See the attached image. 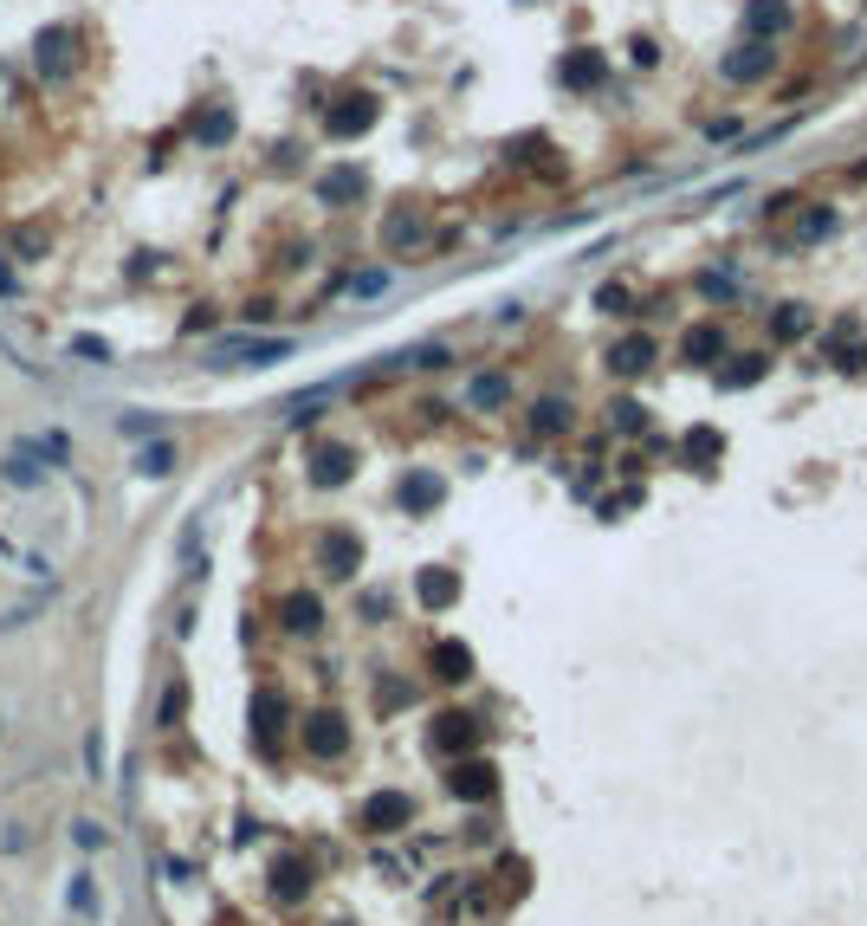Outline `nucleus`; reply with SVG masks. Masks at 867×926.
<instances>
[{
  "instance_id": "1",
  "label": "nucleus",
  "mask_w": 867,
  "mask_h": 926,
  "mask_svg": "<svg viewBox=\"0 0 867 926\" xmlns=\"http://www.w3.org/2000/svg\"><path fill=\"white\" fill-rule=\"evenodd\" d=\"M719 72L732 78V85H758V78L777 72V39H745V46H732V59H719Z\"/></svg>"
},
{
  "instance_id": "2",
  "label": "nucleus",
  "mask_w": 867,
  "mask_h": 926,
  "mask_svg": "<svg viewBox=\"0 0 867 926\" xmlns=\"http://www.w3.org/2000/svg\"><path fill=\"white\" fill-rule=\"evenodd\" d=\"M654 363H660V344H654L648 331H635V337H622V344H609V370L622 376V383H641Z\"/></svg>"
},
{
  "instance_id": "3",
  "label": "nucleus",
  "mask_w": 867,
  "mask_h": 926,
  "mask_svg": "<svg viewBox=\"0 0 867 926\" xmlns=\"http://www.w3.org/2000/svg\"><path fill=\"white\" fill-rule=\"evenodd\" d=\"M680 357L693 363V370H719V363L732 357V337H725V324H693V331L680 337Z\"/></svg>"
},
{
  "instance_id": "4",
  "label": "nucleus",
  "mask_w": 867,
  "mask_h": 926,
  "mask_svg": "<svg viewBox=\"0 0 867 926\" xmlns=\"http://www.w3.org/2000/svg\"><path fill=\"white\" fill-rule=\"evenodd\" d=\"M408 823H415V797L408 791H376L363 803V829H376V836H395Z\"/></svg>"
},
{
  "instance_id": "5",
  "label": "nucleus",
  "mask_w": 867,
  "mask_h": 926,
  "mask_svg": "<svg viewBox=\"0 0 867 926\" xmlns=\"http://www.w3.org/2000/svg\"><path fill=\"white\" fill-rule=\"evenodd\" d=\"M447 791L460 797V803H486L492 791H499V771H492L486 758H460V765H453V778H447Z\"/></svg>"
},
{
  "instance_id": "6",
  "label": "nucleus",
  "mask_w": 867,
  "mask_h": 926,
  "mask_svg": "<svg viewBox=\"0 0 867 926\" xmlns=\"http://www.w3.org/2000/svg\"><path fill=\"white\" fill-rule=\"evenodd\" d=\"M343 745H350L343 713H311V719H305V752H311V758H343Z\"/></svg>"
},
{
  "instance_id": "7",
  "label": "nucleus",
  "mask_w": 867,
  "mask_h": 926,
  "mask_svg": "<svg viewBox=\"0 0 867 926\" xmlns=\"http://www.w3.org/2000/svg\"><path fill=\"white\" fill-rule=\"evenodd\" d=\"M479 745V719H466V713H440L434 719V752L440 758H466Z\"/></svg>"
},
{
  "instance_id": "8",
  "label": "nucleus",
  "mask_w": 867,
  "mask_h": 926,
  "mask_svg": "<svg viewBox=\"0 0 867 926\" xmlns=\"http://www.w3.org/2000/svg\"><path fill=\"white\" fill-rule=\"evenodd\" d=\"M285 719H292V713H285V700H279L272 687H259V693H253V739H259V752H272V745H279Z\"/></svg>"
},
{
  "instance_id": "9",
  "label": "nucleus",
  "mask_w": 867,
  "mask_h": 926,
  "mask_svg": "<svg viewBox=\"0 0 867 926\" xmlns=\"http://www.w3.org/2000/svg\"><path fill=\"white\" fill-rule=\"evenodd\" d=\"M279 616H285V629H292V635H318L324 629V596L318 590H292L279 603Z\"/></svg>"
},
{
  "instance_id": "10",
  "label": "nucleus",
  "mask_w": 867,
  "mask_h": 926,
  "mask_svg": "<svg viewBox=\"0 0 867 926\" xmlns=\"http://www.w3.org/2000/svg\"><path fill=\"white\" fill-rule=\"evenodd\" d=\"M421 234H428V214H415V208H395L389 221H382V247H389V253L421 247Z\"/></svg>"
},
{
  "instance_id": "11",
  "label": "nucleus",
  "mask_w": 867,
  "mask_h": 926,
  "mask_svg": "<svg viewBox=\"0 0 867 926\" xmlns=\"http://www.w3.org/2000/svg\"><path fill=\"white\" fill-rule=\"evenodd\" d=\"M732 370H712L719 376V389H745V383H764L770 376V350H738V357H725Z\"/></svg>"
},
{
  "instance_id": "12",
  "label": "nucleus",
  "mask_w": 867,
  "mask_h": 926,
  "mask_svg": "<svg viewBox=\"0 0 867 926\" xmlns=\"http://www.w3.org/2000/svg\"><path fill=\"white\" fill-rule=\"evenodd\" d=\"M440 493H447V486H440L434 473H408V480L395 486V499H402V512H434V506H440Z\"/></svg>"
},
{
  "instance_id": "13",
  "label": "nucleus",
  "mask_w": 867,
  "mask_h": 926,
  "mask_svg": "<svg viewBox=\"0 0 867 926\" xmlns=\"http://www.w3.org/2000/svg\"><path fill=\"white\" fill-rule=\"evenodd\" d=\"M434 680H447V687L473 680V648H466V642H440L434 648Z\"/></svg>"
},
{
  "instance_id": "14",
  "label": "nucleus",
  "mask_w": 867,
  "mask_h": 926,
  "mask_svg": "<svg viewBox=\"0 0 867 926\" xmlns=\"http://www.w3.org/2000/svg\"><path fill=\"white\" fill-rule=\"evenodd\" d=\"M602 72H609V65H602V52H570V59H563V85H570V91H589V85H602Z\"/></svg>"
},
{
  "instance_id": "15",
  "label": "nucleus",
  "mask_w": 867,
  "mask_h": 926,
  "mask_svg": "<svg viewBox=\"0 0 867 926\" xmlns=\"http://www.w3.org/2000/svg\"><path fill=\"white\" fill-rule=\"evenodd\" d=\"M745 26H751L758 39H777V33H790V7H783V0H751V7H745Z\"/></svg>"
},
{
  "instance_id": "16",
  "label": "nucleus",
  "mask_w": 867,
  "mask_h": 926,
  "mask_svg": "<svg viewBox=\"0 0 867 926\" xmlns=\"http://www.w3.org/2000/svg\"><path fill=\"white\" fill-rule=\"evenodd\" d=\"M324 564H330V577H356V564H363V544H356V531H337V538L324 544Z\"/></svg>"
},
{
  "instance_id": "17",
  "label": "nucleus",
  "mask_w": 867,
  "mask_h": 926,
  "mask_svg": "<svg viewBox=\"0 0 867 926\" xmlns=\"http://www.w3.org/2000/svg\"><path fill=\"white\" fill-rule=\"evenodd\" d=\"M835 227H842V214H835L829 201H816V208H809L803 221H796V240H803V247H822V240H829Z\"/></svg>"
},
{
  "instance_id": "18",
  "label": "nucleus",
  "mask_w": 867,
  "mask_h": 926,
  "mask_svg": "<svg viewBox=\"0 0 867 926\" xmlns=\"http://www.w3.org/2000/svg\"><path fill=\"white\" fill-rule=\"evenodd\" d=\"M376 124V98H350V111H330V136H363Z\"/></svg>"
},
{
  "instance_id": "19",
  "label": "nucleus",
  "mask_w": 867,
  "mask_h": 926,
  "mask_svg": "<svg viewBox=\"0 0 867 926\" xmlns=\"http://www.w3.org/2000/svg\"><path fill=\"white\" fill-rule=\"evenodd\" d=\"M363 188H369L363 169H330L324 182H318V195H324V201H363Z\"/></svg>"
},
{
  "instance_id": "20",
  "label": "nucleus",
  "mask_w": 867,
  "mask_h": 926,
  "mask_svg": "<svg viewBox=\"0 0 867 926\" xmlns=\"http://www.w3.org/2000/svg\"><path fill=\"white\" fill-rule=\"evenodd\" d=\"M272 894H279V901H305V894H311V868L305 862H279V868H272Z\"/></svg>"
},
{
  "instance_id": "21",
  "label": "nucleus",
  "mask_w": 867,
  "mask_h": 926,
  "mask_svg": "<svg viewBox=\"0 0 867 926\" xmlns=\"http://www.w3.org/2000/svg\"><path fill=\"white\" fill-rule=\"evenodd\" d=\"M415 590H421V603H428V609H447L453 596H460V577H453V570H421Z\"/></svg>"
},
{
  "instance_id": "22",
  "label": "nucleus",
  "mask_w": 867,
  "mask_h": 926,
  "mask_svg": "<svg viewBox=\"0 0 867 926\" xmlns=\"http://www.w3.org/2000/svg\"><path fill=\"white\" fill-rule=\"evenodd\" d=\"M770 337H777V344L809 337V305H796V298H790V305H777V311H770Z\"/></svg>"
},
{
  "instance_id": "23",
  "label": "nucleus",
  "mask_w": 867,
  "mask_h": 926,
  "mask_svg": "<svg viewBox=\"0 0 867 926\" xmlns=\"http://www.w3.org/2000/svg\"><path fill=\"white\" fill-rule=\"evenodd\" d=\"M570 421H576V408L563 402V396H544L538 408H531V428H538V434H563Z\"/></svg>"
},
{
  "instance_id": "24",
  "label": "nucleus",
  "mask_w": 867,
  "mask_h": 926,
  "mask_svg": "<svg viewBox=\"0 0 867 926\" xmlns=\"http://www.w3.org/2000/svg\"><path fill=\"white\" fill-rule=\"evenodd\" d=\"M466 402H473V408H505V402H512V376H473Z\"/></svg>"
},
{
  "instance_id": "25",
  "label": "nucleus",
  "mask_w": 867,
  "mask_h": 926,
  "mask_svg": "<svg viewBox=\"0 0 867 926\" xmlns=\"http://www.w3.org/2000/svg\"><path fill=\"white\" fill-rule=\"evenodd\" d=\"M350 447H318V467H311V473H318V486H337V480H350Z\"/></svg>"
},
{
  "instance_id": "26",
  "label": "nucleus",
  "mask_w": 867,
  "mask_h": 926,
  "mask_svg": "<svg viewBox=\"0 0 867 926\" xmlns=\"http://www.w3.org/2000/svg\"><path fill=\"white\" fill-rule=\"evenodd\" d=\"M596 311H609V318H635V292H628V285H596Z\"/></svg>"
},
{
  "instance_id": "27",
  "label": "nucleus",
  "mask_w": 867,
  "mask_h": 926,
  "mask_svg": "<svg viewBox=\"0 0 867 926\" xmlns=\"http://www.w3.org/2000/svg\"><path fill=\"white\" fill-rule=\"evenodd\" d=\"M719 434H712V428H693V434H686V460H693V467H712V460H719Z\"/></svg>"
},
{
  "instance_id": "28",
  "label": "nucleus",
  "mask_w": 867,
  "mask_h": 926,
  "mask_svg": "<svg viewBox=\"0 0 867 926\" xmlns=\"http://www.w3.org/2000/svg\"><path fill=\"white\" fill-rule=\"evenodd\" d=\"M65 46H72V33H65V26H52V33L39 39V72H59V65H65Z\"/></svg>"
},
{
  "instance_id": "29",
  "label": "nucleus",
  "mask_w": 867,
  "mask_h": 926,
  "mask_svg": "<svg viewBox=\"0 0 867 926\" xmlns=\"http://www.w3.org/2000/svg\"><path fill=\"white\" fill-rule=\"evenodd\" d=\"M609 415H615V434H641V428H648V408H641L635 396H622Z\"/></svg>"
},
{
  "instance_id": "30",
  "label": "nucleus",
  "mask_w": 867,
  "mask_h": 926,
  "mask_svg": "<svg viewBox=\"0 0 867 926\" xmlns=\"http://www.w3.org/2000/svg\"><path fill=\"white\" fill-rule=\"evenodd\" d=\"M65 901H72V914H98V888H91V875H72V888H65Z\"/></svg>"
},
{
  "instance_id": "31",
  "label": "nucleus",
  "mask_w": 867,
  "mask_h": 926,
  "mask_svg": "<svg viewBox=\"0 0 867 926\" xmlns=\"http://www.w3.org/2000/svg\"><path fill=\"white\" fill-rule=\"evenodd\" d=\"M7 480H13V486H39V460L26 454V447H20V454L7 460Z\"/></svg>"
},
{
  "instance_id": "32",
  "label": "nucleus",
  "mask_w": 867,
  "mask_h": 926,
  "mask_svg": "<svg viewBox=\"0 0 867 926\" xmlns=\"http://www.w3.org/2000/svg\"><path fill=\"white\" fill-rule=\"evenodd\" d=\"M169 467H175V447H169V441H156V447L143 454V473H149V480H162Z\"/></svg>"
},
{
  "instance_id": "33",
  "label": "nucleus",
  "mask_w": 867,
  "mask_h": 926,
  "mask_svg": "<svg viewBox=\"0 0 867 926\" xmlns=\"http://www.w3.org/2000/svg\"><path fill=\"white\" fill-rule=\"evenodd\" d=\"M408 363H415V370H440V363H453V350L447 344H421V350H408Z\"/></svg>"
},
{
  "instance_id": "34",
  "label": "nucleus",
  "mask_w": 867,
  "mask_h": 926,
  "mask_svg": "<svg viewBox=\"0 0 867 926\" xmlns=\"http://www.w3.org/2000/svg\"><path fill=\"white\" fill-rule=\"evenodd\" d=\"M182 706H188V687L175 680V687L162 693V726H175V719H182Z\"/></svg>"
},
{
  "instance_id": "35",
  "label": "nucleus",
  "mask_w": 867,
  "mask_h": 926,
  "mask_svg": "<svg viewBox=\"0 0 867 926\" xmlns=\"http://www.w3.org/2000/svg\"><path fill=\"white\" fill-rule=\"evenodd\" d=\"M376 292H389V272H363L356 279V298H376Z\"/></svg>"
},
{
  "instance_id": "36",
  "label": "nucleus",
  "mask_w": 867,
  "mask_h": 926,
  "mask_svg": "<svg viewBox=\"0 0 867 926\" xmlns=\"http://www.w3.org/2000/svg\"><path fill=\"white\" fill-rule=\"evenodd\" d=\"M201 136H208V143H220V136H233V117H227V111H214L208 124H201Z\"/></svg>"
},
{
  "instance_id": "37",
  "label": "nucleus",
  "mask_w": 867,
  "mask_h": 926,
  "mask_svg": "<svg viewBox=\"0 0 867 926\" xmlns=\"http://www.w3.org/2000/svg\"><path fill=\"white\" fill-rule=\"evenodd\" d=\"M635 65H660V46H654V39H635Z\"/></svg>"
}]
</instances>
